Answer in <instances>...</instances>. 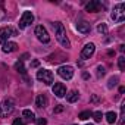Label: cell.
<instances>
[{"instance_id":"cell-15","label":"cell","mask_w":125,"mask_h":125,"mask_svg":"<svg viewBox=\"0 0 125 125\" xmlns=\"http://www.w3.org/2000/svg\"><path fill=\"white\" fill-rule=\"evenodd\" d=\"M78 97H80V94H78V91H75V90H72V91H69V93L66 94V100H68L69 103L77 102V100H78Z\"/></svg>"},{"instance_id":"cell-30","label":"cell","mask_w":125,"mask_h":125,"mask_svg":"<svg viewBox=\"0 0 125 125\" xmlns=\"http://www.w3.org/2000/svg\"><path fill=\"white\" fill-rule=\"evenodd\" d=\"M91 102H93V103H97V102H99V97H97V96H93V97H91Z\"/></svg>"},{"instance_id":"cell-31","label":"cell","mask_w":125,"mask_h":125,"mask_svg":"<svg viewBox=\"0 0 125 125\" xmlns=\"http://www.w3.org/2000/svg\"><path fill=\"white\" fill-rule=\"evenodd\" d=\"M125 50V46H119V52H124Z\"/></svg>"},{"instance_id":"cell-11","label":"cell","mask_w":125,"mask_h":125,"mask_svg":"<svg viewBox=\"0 0 125 125\" xmlns=\"http://www.w3.org/2000/svg\"><path fill=\"white\" fill-rule=\"evenodd\" d=\"M77 30H78L81 34H88V32L91 31V25H90L88 22H85V21H81V22L77 24Z\"/></svg>"},{"instance_id":"cell-22","label":"cell","mask_w":125,"mask_h":125,"mask_svg":"<svg viewBox=\"0 0 125 125\" xmlns=\"http://www.w3.org/2000/svg\"><path fill=\"white\" fill-rule=\"evenodd\" d=\"M118 81H119V78H118V77H112V78L109 80V84H107V87H109V88L115 87V85L118 84Z\"/></svg>"},{"instance_id":"cell-24","label":"cell","mask_w":125,"mask_h":125,"mask_svg":"<svg viewBox=\"0 0 125 125\" xmlns=\"http://www.w3.org/2000/svg\"><path fill=\"white\" fill-rule=\"evenodd\" d=\"M104 74H106L104 68H103V66H97V77H99V78H102Z\"/></svg>"},{"instance_id":"cell-9","label":"cell","mask_w":125,"mask_h":125,"mask_svg":"<svg viewBox=\"0 0 125 125\" xmlns=\"http://www.w3.org/2000/svg\"><path fill=\"white\" fill-rule=\"evenodd\" d=\"M53 94L56 97H63V96H66V87L62 84V83H54V85H53Z\"/></svg>"},{"instance_id":"cell-6","label":"cell","mask_w":125,"mask_h":125,"mask_svg":"<svg viewBox=\"0 0 125 125\" xmlns=\"http://www.w3.org/2000/svg\"><path fill=\"white\" fill-rule=\"evenodd\" d=\"M37 80H40V81H43L44 84L50 85V84L53 83V74H52L50 71H47V69H40V71L37 72Z\"/></svg>"},{"instance_id":"cell-25","label":"cell","mask_w":125,"mask_h":125,"mask_svg":"<svg viewBox=\"0 0 125 125\" xmlns=\"http://www.w3.org/2000/svg\"><path fill=\"white\" fill-rule=\"evenodd\" d=\"M6 16V13H5V9H3V5L0 3V21H2L3 18Z\"/></svg>"},{"instance_id":"cell-27","label":"cell","mask_w":125,"mask_h":125,"mask_svg":"<svg viewBox=\"0 0 125 125\" xmlns=\"http://www.w3.org/2000/svg\"><path fill=\"white\" fill-rule=\"evenodd\" d=\"M13 125H25V122L22 119H15L13 121Z\"/></svg>"},{"instance_id":"cell-13","label":"cell","mask_w":125,"mask_h":125,"mask_svg":"<svg viewBox=\"0 0 125 125\" xmlns=\"http://www.w3.org/2000/svg\"><path fill=\"white\" fill-rule=\"evenodd\" d=\"M16 47H18L16 43H13V41H6V43L3 44V52H5V53H12V52L16 50Z\"/></svg>"},{"instance_id":"cell-23","label":"cell","mask_w":125,"mask_h":125,"mask_svg":"<svg viewBox=\"0 0 125 125\" xmlns=\"http://www.w3.org/2000/svg\"><path fill=\"white\" fill-rule=\"evenodd\" d=\"M91 116L94 118V121H96V122H100V121H102V118H103L102 112H99V110H97V112H94V113H93Z\"/></svg>"},{"instance_id":"cell-7","label":"cell","mask_w":125,"mask_h":125,"mask_svg":"<svg viewBox=\"0 0 125 125\" xmlns=\"http://www.w3.org/2000/svg\"><path fill=\"white\" fill-rule=\"evenodd\" d=\"M57 75L63 80H71L74 77V68L72 66H60L57 69Z\"/></svg>"},{"instance_id":"cell-20","label":"cell","mask_w":125,"mask_h":125,"mask_svg":"<svg viewBox=\"0 0 125 125\" xmlns=\"http://www.w3.org/2000/svg\"><path fill=\"white\" fill-rule=\"evenodd\" d=\"M91 115H93V113H91L90 110H85V112H81L78 118H80V119H83V121H85V119H88V118H91Z\"/></svg>"},{"instance_id":"cell-19","label":"cell","mask_w":125,"mask_h":125,"mask_svg":"<svg viewBox=\"0 0 125 125\" xmlns=\"http://www.w3.org/2000/svg\"><path fill=\"white\" fill-rule=\"evenodd\" d=\"M97 31H99L100 34H107V27H106V24H104V22L99 24V27H97Z\"/></svg>"},{"instance_id":"cell-14","label":"cell","mask_w":125,"mask_h":125,"mask_svg":"<svg viewBox=\"0 0 125 125\" xmlns=\"http://www.w3.org/2000/svg\"><path fill=\"white\" fill-rule=\"evenodd\" d=\"M47 103H49V100H47V97H46L44 94H38V96H37V99H35L37 107H46Z\"/></svg>"},{"instance_id":"cell-12","label":"cell","mask_w":125,"mask_h":125,"mask_svg":"<svg viewBox=\"0 0 125 125\" xmlns=\"http://www.w3.org/2000/svg\"><path fill=\"white\" fill-rule=\"evenodd\" d=\"M99 9H100V2H97V0H91L90 3L85 5L87 12H99Z\"/></svg>"},{"instance_id":"cell-26","label":"cell","mask_w":125,"mask_h":125,"mask_svg":"<svg viewBox=\"0 0 125 125\" xmlns=\"http://www.w3.org/2000/svg\"><path fill=\"white\" fill-rule=\"evenodd\" d=\"M37 124H38V125H46L47 121H46L44 118H38V119H37Z\"/></svg>"},{"instance_id":"cell-10","label":"cell","mask_w":125,"mask_h":125,"mask_svg":"<svg viewBox=\"0 0 125 125\" xmlns=\"http://www.w3.org/2000/svg\"><path fill=\"white\" fill-rule=\"evenodd\" d=\"M94 50H96V47H94V44H93V43L85 44V47H84V49H83V52H81V57H83V59H90V57L93 56Z\"/></svg>"},{"instance_id":"cell-29","label":"cell","mask_w":125,"mask_h":125,"mask_svg":"<svg viewBox=\"0 0 125 125\" xmlns=\"http://www.w3.org/2000/svg\"><path fill=\"white\" fill-rule=\"evenodd\" d=\"M38 65H40V62H38V60H32V63H31V66H32V68H37Z\"/></svg>"},{"instance_id":"cell-2","label":"cell","mask_w":125,"mask_h":125,"mask_svg":"<svg viewBox=\"0 0 125 125\" xmlns=\"http://www.w3.org/2000/svg\"><path fill=\"white\" fill-rule=\"evenodd\" d=\"M15 109V103L12 99H5L0 103V118H5L8 115H10Z\"/></svg>"},{"instance_id":"cell-5","label":"cell","mask_w":125,"mask_h":125,"mask_svg":"<svg viewBox=\"0 0 125 125\" xmlns=\"http://www.w3.org/2000/svg\"><path fill=\"white\" fill-rule=\"evenodd\" d=\"M34 22V15L31 13V12H24L22 13V16H21V19H19V30H24V28H27L30 24H32Z\"/></svg>"},{"instance_id":"cell-1","label":"cell","mask_w":125,"mask_h":125,"mask_svg":"<svg viewBox=\"0 0 125 125\" xmlns=\"http://www.w3.org/2000/svg\"><path fill=\"white\" fill-rule=\"evenodd\" d=\"M53 25V30H54V32H56V38H57V41L63 46V47H71V43H69V40H68V37H66V31H65V27L62 25L60 22H53L52 24Z\"/></svg>"},{"instance_id":"cell-4","label":"cell","mask_w":125,"mask_h":125,"mask_svg":"<svg viewBox=\"0 0 125 125\" xmlns=\"http://www.w3.org/2000/svg\"><path fill=\"white\" fill-rule=\"evenodd\" d=\"M13 35H18V31L10 28V27H5V28H0V43L5 44L8 41L9 37H13Z\"/></svg>"},{"instance_id":"cell-8","label":"cell","mask_w":125,"mask_h":125,"mask_svg":"<svg viewBox=\"0 0 125 125\" xmlns=\"http://www.w3.org/2000/svg\"><path fill=\"white\" fill-rule=\"evenodd\" d=\"M35 35H37V38H38L41 43H49V41H50V37H49V34H47V30H46L43 25H38V27L35 28Z\"/></svg>"},{"instance_id":"cell-3","label":"cell","mask_w":125,"mask_h":125,"mask_svg":"<svg viewBox=\"0 0 125 125\" xmlns=\"http://www.w3.org/2000/svg\"><path fill=\"white\" fill-rule=\"evenodd\" d=\"M125 5L124 3H119L113 8V12H112V19L116 21V22H122L125 19Z\"/></svg>"},{"instance_id":"cell-16","label":"cell","mask_w":125,"mask_h":125,"mask_svg":"<svg viewBox=\"0 0 125 125\" xmlns=\"http://www.w3.org/2000/svg\"><path fill=\"white\" fill-rule=\"evenodd\" d=\"M15 69H16L18 72H21L22 75H25V74H27V69H25V66H24V62H22L21 59L15 63Z\"/></svg>"},{"instance_id":"cell-17","label":"cell","mask_w":125,"mask_h":125,"mask_svg":"<svg viewBox=\"0 0 125 125\" xmlns=\"http://www.w3.org/2000/svg\"><path fill=\"white\" fill-rule=\"evenodd\" d=\"M116 113L115 112H107L106 113V121L109 122V124H113V122H116Z\"/></svg>"},{"instance_id":"cell-28","label":"cell","mask_w":125,"mask_h":125,"mask_svg":"<svg viewBox=\"0 0 125 125\" xmlns=\"http://www.w3.org/2000/svg\"><path fill=\"white\" fill-rule=\"evenodd\" d=\"M62 110H63V106H57V107H54V113H59V112H62Z\"/></svg>"},{"instance_id":"cell-21","label":"cell","mask_w":125,"mask_h":125,"mask_svg":"<svg viewBox=\"0 0 125 125\" xmlns=\"http://www.w3.org/2000/svg\"><path fill=\"white\" fill-rule=\"evenodd\" d=\"M118 65H119V69H121V71H125V57H124V56H119Z\"/></svg>"},{"instance_id":"cell-18","label":"cell","mask_w":125,"mask_h":125,"mask_svg":"<svg viewBox=\"0 0 125 125\" xmlns=\"http://www.w3.org/2000/svg\"><path fill=\"white\" fill-rule=\"evenodd\" d=\"M22 113H24V116H25L27 119H30V121H34V119H35V115H34V112H32V110H28V109H25Z\"/></svg>"},{"instance_id":"cell-32","label":"cell","mask_w":125,"mask_h":125,"mask_svg":"<svg viewBox=\"0 0 125 125\" xmlns=\"http://www.w3.org/2000/svg\"><path fill=\"white\" fill-rule=\"evenodd\" d=\"M87 125H93V124H87Z\"/></svg>"}]
</instances>
